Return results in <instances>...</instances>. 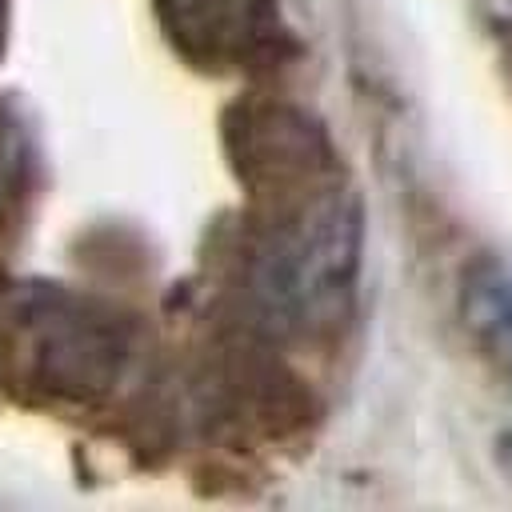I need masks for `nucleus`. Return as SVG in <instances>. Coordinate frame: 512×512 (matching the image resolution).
<instances>
[{
    "instance_id": "1",
    "label": "nucleus",
    "mask_w": 512,
    "mask_h": 512,
    "mask_svg": "<svg viewBox=\"0 0 512 512\" xmlns=\"http://www.w3.org/2000/svg\"><path fill=\"white\" fill-rule=\"evenodd\" d=\"M360 200L328 180L288 200L252 260V300L284 336H324L348 320L360 272Z\"/></svg>"
},
{
    "instance_id": "6",
    "label": "nucleus",
    "mask_w": 512,
    "mask_h": 512,
    "mask_svg": "<svg viewBox=\"0 0 512 512\" xmlns=\"http://www.w3.org/2000/svg\"><path fill=\"white\" fill-rule=\"evenodd\" d=\"M32 188V140L12 104L0 100V228H8Z\"/></svg>"
},
{
    "instance_id": "2",
    "label": "nucleus",
    "mask_w": 512,
    "mask_h": 512,
    "mask_svg": "<svg viewBox=\"0 0 512 512\" xmlns=\"http://www.w3.org/2000/svg\"><path fill=\"white\" fill-rule=\"evenodd\" d=\"M12 344L28 380L64 400L104 396L128 364V328L60 284H24L12 296Z\"/></svg>"
},
{
    "instance_id": "5",
    "label": "nucleus",
    "mask_w": 512,
    "mask_h": 512,
    "mask_svg": "<svg viewBox=\"0 0 512 512\" xmlns=\"http://www.w3.org/2000/svg\"><path fill=\"white\" fill-rule=\"evenodd\" d=\"M460 316L484 356L512 380V264L472 260L460 280Z\"/></svg>"
},
{
    "instance_id": "7",
    "label": "nucleus",
    "mask_w": 512,
    "mask_h": 512,
    "mask_svg": "<svg viewBox=\"0 0 512 512\" xmlns=\"http://www.w3.org/2000/svg\"><path fill=\"white\" fill-rule=\"evenodd\" d=\"M4 32H8V0H0V48H4Z\"/></svg>"
},
{
    "instance_id": "3",
    "label": "nucleus",
    "mask_w": 512,
    "mask_h": 512,
    "mask_svg": "<svg viewBox=\"0 0 512 512\" xmlns=\"http://www.w3.org/2000/svg\"><path fill=\"white\" fill-rule=\"evenodd\" d=\"M232 156L240 176L276 200H292L308 188L336 180L324 132L292 108L256 104L232 120Z\"/></svg>"
},
{
    "instance_id": "4",
    "label": "nucleus",
    "mask_w": 512,
    "mask_h": 512,
    "mask_svg": "<svg viewBox=\"0 0 512 512\" xmlns=\"http://www.w3.org/2000/svg\"><path fill=\"white\" fill-rule=\"evenodd\" d=\"M156 12L176 52L200 68L252 64L276 36L272 0H156Z\"/></svg>"
}]
</instances>
